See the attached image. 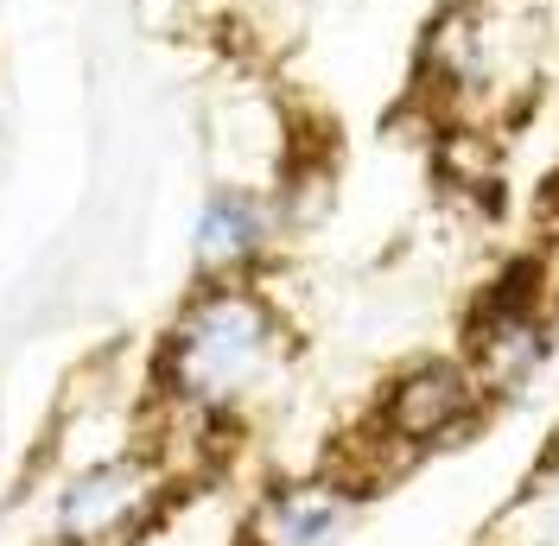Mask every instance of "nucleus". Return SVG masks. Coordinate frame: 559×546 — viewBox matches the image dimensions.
Instances as JSON below:
<instances>
[{
    "instance_id": "nucleus-1",
    "label": "nucleus",
    "mask_w": 559,
    "mask_h": 546,
    "mask_svg": "<svg viewBox=\"0 0 559 546\" xmlns=\"http://www.w3.org/2000/svg\"><path fill=\"white\" fill-rule=\"evenodd\" d=\"M286 356L293 331L261 280H198L159 331L153 394L191 426H229Z\"/></svg>"
},
{
    "instance_id": "nucleus-2",
    "label": "nucleus",
    "mask_w": 559,
    "mask_h": 546,
    "mask_svg": "<svg viewBox=\"0 0 559 546\" xmlns=\"http://www.w3.org/2000/svg\"><path fill=\"white\" fill-rule=\"evenodd\" d=\"M414 90L445 121H464L509 90V20L496 0H445L419 26Z\"/></svg>"
},
{
    "instance_id": "nucleus-3",
    "label": "nucleus",
    "mask_w": 559,
    "mask_h": 546,
    "mask_svg": "<svg viewBox=\"0 0 559 546\" xmlns=\"http://www.w3.org/2000/svg\"><path fill=\"white\" fill-rule=\"evenodd\" d=\"M547 356H554L547 293H540V273L515 261L477 293L471 324H464V363L484 388V401H522L540 381Z\"/></svg>"
},
{
    "instance_id": "nucleus-4",
    "label": "nucleus",
    "mask_w": 559,
    "mask_h": 546,
    "mask_svg": "<svg viewBox=\"0 0 559 546\" xmlns=\"http://www.w3.org/2000/svg\"><path fill=\"white\" fill-rule=\"evenodd\" d=\"M173 502V471L159 451H115L83 464L76 477L58 489V546H128L140 541L159 509Z\"/></svg>"
},
{
    "instance_id": "nucleus-5",
    "label": "nucleus",
    "mask_w": 559,
    "mask_h": 546,
    "mask_svg": "<svg viewBox=\"0 0 559 546\" xmlns=\"http://www.w3.org/2000/svg\"><path fill=\"white\" fill-rule=\"evenodd\" d=\"M293 229L280 185L261 178H210L191 210V273L198 280H261Z\"/></svg>"
},
{
    "instance_id": "nucleus-6",
    "label": "nucleus",
    "mask_w": 559,
    "mask_h": 546,
    "mask_svg": "<svg viewBox=\"0 0 559 546\" xmlns=\"http://www.w3.org/2000/svg\"><path fill=\"white\" fill-rule=\"evenodd\" d=\"M477 413H484V388L464 356H419L382 388L376 432L401 451H426V444H445L452 432H464Z\"/></svg>"
},
{
    "instance_id": "nucleus-7",
    "label": "nucleus",
    "mask_w": 559,
    "mask_h": 546,
    "mask_svg": "<svg viewBox=\"0 0 559 546\" xmlns=\"http://www.w3.org/2000/svg\"><path fill=\"white\" fill-rule=\"evenodd\" d=\"M344 527V496L331 483H280L254 514V546H331Z\"/></svg>"
}]
</instances>
